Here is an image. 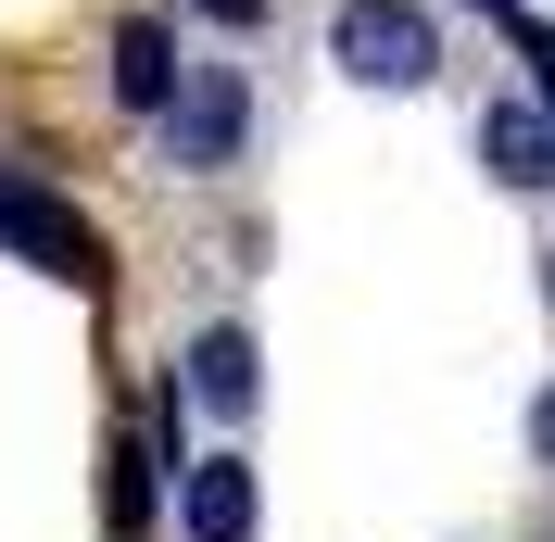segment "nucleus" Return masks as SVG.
<instances>
[{
  "label": "nucleus",
  "instance_id": "nucleus-7",
  "mask_svg": "<svg viewBox=\"0 0 555 542\" xmlns=\"http://www.w3.org/2000/svg\"><path fill=\"white\" fill-rule=\"evenodd\" d=\"M253 328H203L190 340V404H215V416H253Z\"/></svg>",
  "mask_w": 555,
  "mask_h": 542
},
{
  "label": "nucleus",
  "instance_id": "nucleus-3",
  "mask_svg": "<svg viewBox=\"0 0 555 542\" xmlns=\"http://www.w3.org/2000/svg\"><path fill=\"white\" fill-rule=\"evenodd\" d=\"M241 127H253V89L228 64H203V76H177V102H165V152L190 177L203 165H228V152H241Z\"/></svg>",
  "mask_w": 555,
  "mask_h": 542
},
{
  "label": "nucleus",
  "instance_id": "nucleus-5",
  "mask_svg": "<svg viewBox=\"0 0 555 542\" xmlns=\"http://www.w3.org/2000/svg\"><path fill=\"white\" fill-rule=\"evenodd\" d=\"M480 165L505 177V190H555V114L543 102H492L480 114Z\"/></svg>",
  "mask_w": 555,
  "mask_h": 542
},
{
  "label": "nucleus",
  "instance_id": "nucleus-11",
  "mask_svg": "<svg viewBox=\"0 0 555 542\" xmlns=\"http://www.w3.org/2000/svg\"><path fill=\"white\" fill-rule=\"evenodd\" d=\"M467 13H518V0H467Z\"/></svg>",
  "mask_w": 555,
  "mask_h": 542
},
{
  "label": "nucleus",
  "instance_id": "nucleus-8",
  "mask_svg": "<svg viewBox=\"0 0 555 542\" xmlns=\"http://www.w3.org/2000/svg\"><path fill=\"white\" fill-rule=\"evenodd\" d=\"M518 26V64H530V89H543V114H555V26H530V13H505Z\"/></svg>",
  "mask_w": 555,
  "mask_h": 542
},
{
  "label": "nucleus",
  "instance_id": "nucleus-10",
  "mask_svg": "<svg viewBox=\"0 0 555 542\" xmlns=\"http://www.w3.org/2000/svg\"><path fill=\"white\" fill-rule=\"evenodd\" d=\"M203 13H228V26H266V0H203Z\"/></svg>",
  "mask_w": 555,
  "mask_h": 542
},
{
  "label": "nucleus",
  "instance_id": "nucleus-1",
  "mask_svg": "<svg viewBox=\"0 0 555 542\" xmlns=\"http://www.w3.org/2000/svg\"><path fill=\"white\" fill-rule=\"evenodd\" d=\"M328 64H341L353 89H429V76H442V38H429L416 0H341V13H328Z\"/></svg>",
  "mask_w": 555,
  "mask_h": 542
},
{
  "label": "nucleus",
  "instance_id": "nucleus-6",
  "mask_svg": "<svg viewBox=\"0 0 555 542\" xmlns=\"http://www.w3.org/2000/svg\"><path fill=\"white\" fill-rule=\"evenodd\" d=\"M177 76H190V64H177V26L127 13V26H114V102H127V114H165Z\"/></svg>",
  "mask_w": 555,
  "mask_h": 542
},
{
  "label": "nucleus",
  "instance_id": "nucleus-9",
  "mask_svg": "<svg viewBox=\"0 0 555 542\" xmlns=\"http://www.w3.org/2000/svg\"><path fill=\"white\" fill-rule=\"evenodd\" d=\"M530 454H543V467H555V391H543V404H530Z\"/></svg>",
  "mask_w": 555,
  "mask_h": 542
},
{
  "label": "nucleus",
  "instance_id": "nucleus-2",
  "mask_svg": "<svg viewBox=\"0 0 555 542\" xmlns=\"http://www.w3.org/2000/svg\"><path fill=\"white\" fill-rule=\"evenodd\" d=\"M0 240L26 253V266H51V278H102V240H89V215L64 203V190H38V177H0Z\"/></svg>",
  "mask_w": 555,
  "mask_h": 542
},
{
  "label": "nucleus",
  "instance_id": "nucleus-4",
  "mask_svg": "<svg viewBox=\"0 0 555 542\" xmlns=\"http://www.w3.org/2000/svg\"><path fill=\"white\" fill-rule=\"evenodd\" d=\"M177 517H190V542H253L266 492H253L241 454H203V467H190V492H177Z\"/></svg>",
  "mask_w": 555,
  "mask_h": 542
}]
</instances>
